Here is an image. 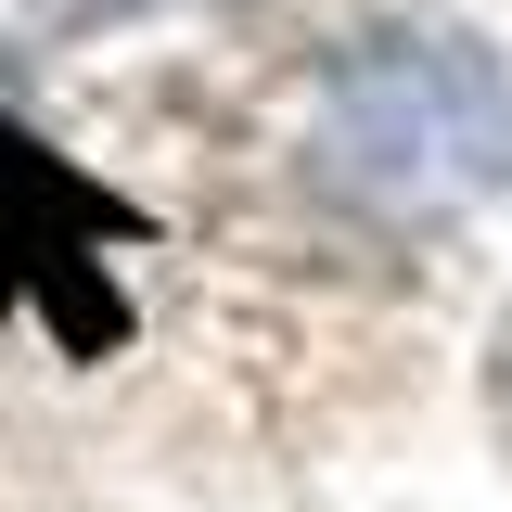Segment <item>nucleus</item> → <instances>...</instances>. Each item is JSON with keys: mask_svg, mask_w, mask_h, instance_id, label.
<instances>
[{"mask_svg": "<svg viewBox=\"0 0 512 512\" xmlns=\"http://www.w3.org/2000/svg\"><path fill=\"white\" fill-rule=\"evenodd\" d=\"M500 167H512V64L487 39L397 26V39H359V52L333 64L320 180L346 192V205L423 231V218H461Z\"/></svg>", "mask_w": 512, "mask_h": 512, "instance_id": "1", "label": "nucleus"}, {"mask_svg": "<svg viewBox=\"0 0 512 512\" xmlns=\"http://www.w3.org/2000/svg\"><path fill=\"white\" fill-rule=\"evenodd\" d=\"M141 231H154V218H141L128 192H103L77 154H52L39 128L0 116V333H13V308H26V320H52L77 359H103V346L128 333L103 256L141 244Z\"/></svg>", "mask_w": 512, "mask_h": 512, "instance_id": "2", "label": "nucleus"}, {"mask_svg": "<svg viewBox=\"0 0 512 512\" xmlns=\"http://www.w3.org/2000/svg\"><path fill=\"white\" fill-rule=\"evenodd\" d=\"M500 423H512V320H500Z\"/></svg>", "mask_w": 512, "mask_h": 512, "instance_id": "3", "label": "nucleus"}]
</instances>
